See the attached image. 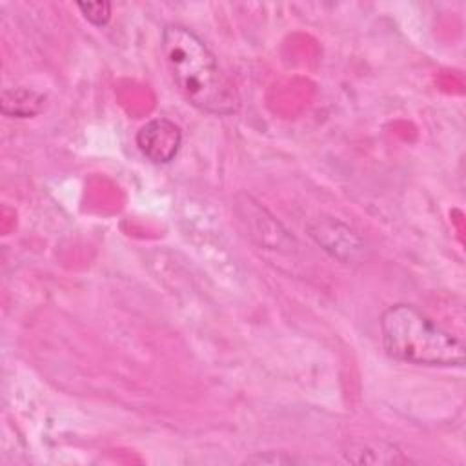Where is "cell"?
I'll list each match as a JSON object with an SVG mask.
<instances>
[{"instance_id":"3957f363","label":"cell","mask_w":466,"mask_h":466,"mask_svg":"<svg viewBox=\"0 0 466 466\" xmlns=\"http://www.w3.org/2000/svg\"><path fill=\"white\" fill-rule=\"evenodd\" d=\"M137 146L147 160L167 164L177 157L182 146V131L173 120L158 116L146 122L137 131Z\"/></svg>"},{"instance_id":"52a82bcc","label":"cell","mask_w":466,"mask_h":466,"mask_svg":"<svg viewBox=\"0 0 466 466\" xmlns=\"http://www.w3.org/2000/svg\"><path fill=\"white\" fill-rule=\"evenodd\" d=\"M246 462H257V464H289V462H295L293 457H288V455H251L246 459Z\"/></svg>"},{"instance_id":"8992f818","label":"cell","mask_w":466,"mask_h":466,"mask_svg":"<svg viewBox=\"0 0 466 466\" xmlns=\"http://www.w3.org/2000/svg\"><path fill=\"white\" fill-rule=\"evenodd\" d=\"M76 7L84 15V18L96 27L106 25L111 18V4L109 2H78Z\"/></svg>"},{"instance_id":"6da1fadb","label":"cell","mask_w":466,"mask_h":466,"mask_svg":"<svg viewBox=\"0 0 466 466\" xmlns=\"http://www.w3.org/2000/svg\"><path fill=\"white\" fill-rule=\"evenodd\" d=\"M162 53L173 82L191 106L211 115H231L238 109L235 87L211 49L191 29L167 25L162 31Z\"/></svg>"},{"instance_id":"277c9868","label":"cell","mask_w":466,"mask_h":466,"mask_svg":"<svg viewBox=\"0 0 466 466\" xmlns=\"http://www.w3.org/2000/svg\"><path fill=\"white\" fill-rule=\"evenodd\" d=\"M309 237L335 258L348 262L362 251V240L344 224L333 218H319L308 228Z\"/></svg>"},{"instance_id":"7a4b0ae2","label":"cell","mask_w":466,"mask_h":466,"mask_svg":"<svg viewBox=\"0 0 466 466\" xmlns=\"http://www.w3.org/2000/svg\"><path fill=\"white\" fill-rule=\"evenodd\" d=\"M382 346L397 360L424 366H462L464 346L410 304L390 306L379 320Z\"/></svg>"},{"instance_id":"5b68a950","label":"cell","mask_w":466,"mask_h":466,"mask_svg":"<svg viewBox=\"0 0 466 466\" xmlns=\"http://www.w3.org/2000/svg\"><path fill=\"white\" fill-rule=\"evenodd\" d=\"M46 106V96L29 87H11L2 91L0 109L11 118H29L38 115Z\"/></svg>"}]
</instances>
